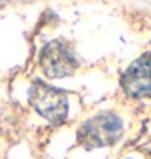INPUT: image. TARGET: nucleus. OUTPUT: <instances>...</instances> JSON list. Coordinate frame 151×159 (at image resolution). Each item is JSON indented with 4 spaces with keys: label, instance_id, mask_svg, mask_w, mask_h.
<instances>
[{
    "label": "nucleus",
    "instance_id": "1",
    "mask_svg": "<svg viewBox=\"0 0 151 159\" xmlns=\"http://www.w3.org/2000/svg\"><path fill=\"white\" fill-rule=\"evenodd\" d=\"M122 120L116 114H99L86 120L78 130V143L88 149L111 146L122 136Z\"/></svg>",
    "mask_w": 151,
    "mask_h": 159
},
{
    "label": "nucleus",
    "instance_id": "2",
    "mask_svg": "<svg viewBox=\"0 0 151 159\" xmlns=\"http://www.w3.org/2000/svg\"><path fill=\"white\" fill-rule=\"evenodd\" d=\"M30 102L34 111L52 124H62L68 114L67 94L42 81H34L30 88Z\"/></svg>",
    "mask_w": 151,
    "mask_h": 159
},
{
    "label": "nucleus",
    "instance_id": "3",
    "mask_svg": "<svg viewBox=\"0 0 151 159\" xmlns=\"http://www.w3.org/2000/svg\"><path fill=\"white\" fill-rule=\"evenodd\" d=\"M39 63L42 71L49 78H63L73 75L78 68V60L75 59L71 49L63 41H52L42 49Z\"/></svg>",
    "mask_w": 151,
    "mask_h": 159
},
{
    "label": "nucleus",
    "instance_id": "4",
    "mask_svg": "<svg viewBox=\"0 0 151 159\" xmlns=\"http://www.w3.org/2000/svg\"><path fill=\"white\" fill-rule=\"evenodd\" d=\"M120 84L130 98H151V54L133 60L120 76Z\"/></svg>",
    "mask_w": 151,
    "mask_h": 159
}]
</instances>
